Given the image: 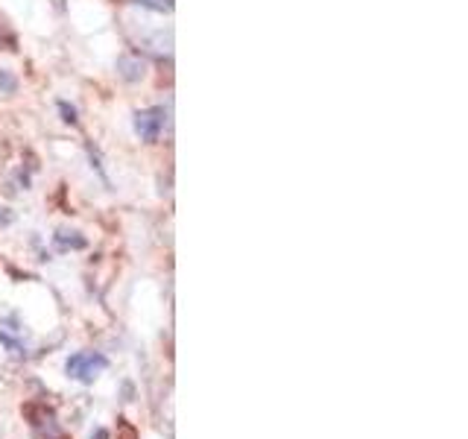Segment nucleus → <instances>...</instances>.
Listing matches in <instances>:
<instances>
[{"mask_svg":"<svg viewBox=\"0 0 468 439\" xmlns=\"http://www.w3.org/2000/svg\"><path fill=\"white\" fill-rule=\"evenodd\" d=\"M132 4H138L143 9H153V12H170L173 9V0H132Z\"/></svg>","mask_w":468,"mask_h":439,"instance_id":"nucleus-5","label":"nucleus"},{"mask_svg":"<svg viewBox=\"0 0 468 439\" xmlns=\"http://www.w3.org/2000/svg\"><path fill=\"white\" fill-rule=\"evenodd\" d=\"M59 109H62V120H65V124H77V109H73V106H67V103H59Z\"/></svg>","mask_w":468,"mask_h":439,"instance_id":"nucleus-8","label":"nucleus"},{"mask_svg":"<svg viewBox=\"0 0 468 439\" xmlns=\"http://www.w3.org/2000/svg\"><path fill=\"white\" fill-rule=\"evenodd\" d=\"M0 91H4V94H15L18 91V80L12 77L9 70H0Z\"/></svg>","mask_w":468,"mask_h":439,"instance_id":"nucleus-6","label":"nucleus"},{"mask_svg":"<svg viewBox=\"0 0 468 439\" xmlns=\"http://www.w3.org/2000/svg\"><path fill=\"white\" fill-rule=\"evenodd\" d=\"M164 124H167V112L161 106H153V109H143L135 114V132L141 141H158L161 132H164Z\"/></svg>","mask_w":468,"mask_h":439,"instance_id":"nucleus-2","label":"nucleus"},{"mask_svg":"<svg viewBox=\"0 0 468 439\" xmlns=\"http://www.w3.org/2000/svg\"><path fill=\"white\" fill-rule=\"evenodd\" d=\"M109 366V360L103 354H94V352H80V354H73L67 357L65 363V372L73 378V381H82V384H91L97 375H100L103 369Z\"/></svg>","mask_w":468,"mask_h":439,"instance_id":"nucleus-1","label":"nucleus"},{"mask_svg":"<svg viewBox=\"0 0 468 439\" xmlns=\"http://www.w3.org/2000/svg\"><path fill=\"white\" fill-rule=\"evenodd\" d=\"M56 246L59 249H85V237H80V232H59Z\"/></svg>","mask_w":468,"mask_h":439,"instance_id":"nucleus-4","label":"nucleus"},{"mask_svg":"<svg viewBox=\"0 0 468 439\" xmlns=\"http://www.w3.org/2000/svg\"><path fill=\"white\" fill-rule=\"evenodd\" d=\"M91 439H109V430H103V428H100V430H97Z\"/></svg>","mask_w":468,"mask_h":439,"instance_id":"nucleus-10","label":"nucleus"},{"mask_svg":"<svg viewBox=\"0 0 468 439\" xmlns=\"http://www.w3.org/2000/svg\"><path fill=\"white\" fill-rule=\"evenodd\" d=\"M117 439H138L135 425H129L126 419H117Z\"/></svg>","mask_w":468,"mask_h":439,"instance_id":"nucleus-7","label":"nucleus"},{"mask_svg":"<svg viewBox=\"0 0 468 439\" xmlns=\"http://www.w3.org/2000/svg\"><path fill=\"white\" fill-rule=\"evenodd\" d=\"M12 223H15V214H12L9 208L0 205V229H6V226H12Z\"/></svg>","mask_w":468,"mask_h":439,"instance_id":"nucleus-9","label":"nucleus"},{"mask_svg":"<svg viewBox=\"0 0 468 439\" xmlns=\"http://www.w3.org/2000/svg\"><path fill=\"white\" fill-rule=\"evenodd\" d=\"M117 73H120V80L138 82V80L143 77V62L135 59V56H120V59H117Z\"/></svg>","mask_w":468,"mask_h":439,"instance_id":"nucleus-3","label":"nucleus"}]
</instances>
